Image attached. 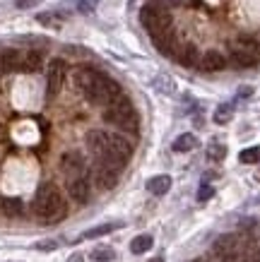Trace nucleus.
I'll return each instance as SVG.
<instances>
[{"mask_svg":"<svg viewBox=\"0 0 260 262\" xmlns=\"http://www.w3.org/2000/svg\"><path fill=\"white\" fill-rule=\"evenodd\" d=\"M147 262H162V257H154V260H147Z\"/></svg>","mask_w":260,"mask_h":262,"instance_id":"obj_33","label":"nucleus"},{"mask_svg":"<svg viewBox=\"0 0 260 262\" xmlns=\"http://www.w3.org/2000/svg\"><path fill=\"white\" fill-rule=\"evenodd\" d=\"M231 116H234V106L231 103H222V106H217V111H214V123L224 125V123L231 120Z\"/></svg>","mask_w":260,"mask_h":262,"instance_id":"obj_20","label":"nucleus"},{"mask_svg":"<svg viewBox=\"0 0 260 262\" xmlns=\"http://www.w3.org/2000/svg\"><path fill=\"white\" fill-rule=\"evenodd\" d=\"M0 209H3V214L10 216V219H19L24 214V202L19 198H5L0 202Z\"/></svg>","mask_w":260,"mask_h":262,"instance_id":"obj_12","label":"nucleus"},{"mask_svg":"<svg viewBox=\"0 0 260 262\" xmlns=\"http://www.w3.org/2000/svg\"><path fill=\"white\" fill-rule=\"evenodd\" d=\"M200 68L207 72H219L227 68V58L222 56L219 51H207L205 56L200 58Z\"/></svg>","mask_w":260,"mask_h":262,"instance_id":"obj_10","label":"nucleus"},{"mask_svg":"<svg viewBox=\"0 0 260 262\" xmlns=\"http://www.w3.org/2000/svg\"><path fill=\"white\" fill-rule=\"evenodd\" d=\"M61 168H63V173L68 176V178H77V176H85V157L79 154V151H68V154H63V159H61Z\"/></svg>","mask_w":260,"mask_h":262,"instance_id":"obj_7","label":"nucleus"},{"mask_svg":"<svg viewBox=\"0 0 260 262\" xmlns=\"http://www.w3.org/2000/svg\"><path fill=\"white\" fill-rule=\"evenodd\" d=\"M36 19H39L44 27H51V29H61V22H63V19L55 15V12H41Z\"/></svg>","mask_w":260,"mask_h":262,"instance_id":"obj_22","label":"nucleus"},{"mask_svg":"<svg viewBox=\"0 0 260 262\" xmlns=\"http://www.w3.org/2000/svg\"><path fill=\"white\" fill-rule=\"evenodd\" d=\"M0 68L3 72H17L22 70V53L17 48H5L0 53Z\"/></svg>","mask_w":260,"mask_h":262,"instance_id":"obj_9","label":"nucleus"},{"mask_svg":"<svg viewBox=\"0 0 260 262\" xmlns=\"http://www.w3.org/2000/svg\"><path fill=\"white\" fill-rule=\"evenodd\" d=\"M89 257H92V260H94V262H111V260H113V257H116V253H113L111 248L102 246V248H94Z\"/></svg>","mask_w":260,"mask_h":262,"instance_id":"obj_21","label":"nucleus"},{"mask_svg":"<svg viewBox=\"0 0 260 262\" xmlns=\"http://www.w3.org/2000/svg\"><path fill=\"white\" fill-rule=\"evenodd\" d=\"M212 250L222 262H241V243H238V236H234V233L219 236L214 241Z\"/></svg>","mask_w":260,"mask_h":262,"instance_id":"obj_6","label":"nucleus"},{"mask_svg":"<svg viewBox=\"0 0 260 262\" xmlns=\"http://www.w3.org/2000/svg\"><path fill=\"white\" fill-rule=\"evenodd\" d=\"M140 22H142V27L152 34V39L164 36V34H169V29H171V15L166 12L164 5H157V3L145 5V8L140 10Z\"/></svg>","mask_w":260,"mask_h":262,"instance_id":"obj_3","label":"nucleus"},{"mask_svg":"<svg viewBox=\"0 0 260 262\" xmlns=\"http://www.w3.org/2000/svg\"><path fill=\"white\" fill-rule=\"evenodd\" d=\"M82 94H85L92 103H102V106H106V103L113 101V99H116L118 94H123V92H121V87H118V82L116 80H111V77L102 75V72H96V77L82 89Z\"/></svg>","mask_w":260,"mask_h":262,"instance_id":"obj_4","label":"nucleus"},{"mask_svg":"<svg viewBox=\"0 0 260 262\" xmlns=\"http://www.w3.org/2000/svg\"><path fill=\"white\" fill-rule=\"evenodd\" d=\"M197 147V137L186 133V135H178L173 140V151H190Z\"/></svg>","mask_w":260,"mask_h":262,"instance_id":"obj_18","label":"nucleus"},{"mask_svg":"<svg viewBox=\"0 0 260 262\" xmlns=\"http://www.w3.org/2000/svg\"><path fill=\"white\" fill-rule=\"evenodd\" d=\"M253 94V89L251 87H244V89H238V96H251Z\"/></svg>","mask_w":260,"mask_h":262,"instance_id":"obj_31","label":"nucleus"},{"mask_svg":"<svg viewBox=\"0 0 260 262\" xmlns=\"http://www.w3.org/2000/svg\"><path fill=\"white\" fill-rule=\"evenodd\" d=\"M58 243L55 241H48V243H36V250H55Z\"/></svg>","mask_w":260,"mask_h":262,"instance_id":"obj_30","label":"nucleus"},{"mask_svg":"<svg viewBox=\"0 0 260 262\" xmlns=\"http://www.w3.org/2000/svg\"><path fill=\"white\" fill-rule=\"evenodd\" d=\"M169 188H171V178H169V176H154V178L147 181V190H150L152 195H166Z\"/></svg>","mask_w":260,"mask_h":262,"instance_id":"obj_17","label":"nucleus"},{"mask_svg":"<svg viewBox=\"0 0 260 262\" xmlns=\"http://www.w3.org/2000/svg\"><path fill=\"white\" fill-rule=\"evenodd\" d=\"M104 120L111 123V125H118L121 130H130V133H137V113H135L130 99L123 94H118L113 101L106 103V111H104Z\"/></svg>","mask_w":260,"mask_h":262,"instance_id":"obj_2","label":"nucleus"},{"mask_svg":"<svg viewBox=\"0 0 260 262\" xmlns=\"http://www.w3.org/2000/svg\"><path fill=\"white\" fill-rule=\"evenodd\" d=\"M0 72H3V68H0Z\"/></svg>","mask_w":260,"mask_h":262,"instance_id":"obj_35","label":"nucleus"},{"mask_svg":"<svg viewBox=\"0 0 260 262\" xmlns=\"http://www.w3.org/2000/svg\"><path fill=\"white\" fill-rule=\"evenodd\" d=\"M68 192H70V198L75 200V202H87L89 200V181H87L85 176H77V178H72L70 183H68Z\"/></svg>","mask_w":260,"mask_h":262,"instance_id":"obj_8","label":"nucleus"},{"mask_svg":"<svg viewBox=\"0 0 260 262\" xmlns=\"http://www.w3.org/2000/svg\"><path fill=\"white\" fill-rule=\"evenodd\" d=\"M96 8V0H77V10L82 15H89V12H94Z\"/></svg>","mask_w":260,"mask_h":262,"instance_id":"obj_27","label":"nucleus"},{"mask_svg":"<svg viewBox=\"0 0 260 262\" xmlns=\"http://www.w3.org/2000/svg\"><path fill=\"white\" fill-rule=\"evenodd\" d=\"M41 0H17V8L19 10H29V8H34V5H39Z\"/></svg>","mask_w":260,"mask_h":262,"instance_id":"obj_29","label":"nucleus"},{"mask_svg":"<svg viewBox=\"0 0 260 262\" xmlns=\"http://www.w3.org/2000/svg\"><path fill=\"white\" fill-rule=\"evenodd\" d=\"M195 60H197V53H195V48L193 46H188L181 56H178V63H183V65H193Z\"/></svg>","mask_w":260,"mask_h":262,"instance_id":"obj_26","label":"nucleus"},{"mask_svg":"<svg viewBox=\"0 0 260 262\" xmlns=\"http://www.w3.org/2000/svg\"><path fill=\"white\" fill-rule=\"evenodd\" d=\"M231 58H234V63H236L238 68H253V65L260 60L258 56H253L251 51H246V48H241V46H234Z\"/></svg>","mask_w":260,"mask_h":262,"instance_id":"obj_16","label":"nucleus"},{"mask_svg":"<svg viewBox=\"0 0 260 262\" xmlns=\"http://www.w3.org/2000/svg\"><path fill=\"white\" fill-rule=\"evenodd\" d=\"M207 157H210L212 161H222L224 157H227V147L219 144V142H212L210 147H207Z\"/></svg>","mask_w":260,"mask_h":262,"instance_id":"obj_24","label":"nucleus"},{"mask_svg":"<svg viewBox=\"0 0 260 262\" xmlns=\"http://www.w3.org/2000/svg\"><path fill=\"white\" fill-rule=\"evenodd\" d=\"M116 181H118V171H113V168L99 164V168H96V183H99V188L109 190V188L116 185Z\"/></svg>","mask_w":260,"mask_h":262,"instance_id":"obj_14","label":"nucleus"},{"mask_svg":"<svg viewBox=\"0 0 260 262\" xmlns=\"http://www.w3.org/2000/svg\"><path fill=\"white\" fill-rule=\"evenodd\" d=\"M65 72H68V65H65L63 58H53L48 63V75H46V96L48 99H55L63 89L65 82Z\"/></svg>","mask_w":260,"mask_h":262,"instance_id":"obj_5","label":"nucleus"},{"mask_svg":"<svg viewBox=\"0 0 260 262\" xmlns=\"http://www.w3.org/2000/svg\"><path fill=\"white\" fill-rule=\"evenodd\" d=\"M152 248V236H135L133 241H130V253L133 255H142V253H147Z\"/></svg>","mask_w":260,"mask_h":262,"instance_id":"obj_19","label":"nucleus"},{"mask_svg":"<svg viewBox=\"0 0 260 262\" xmlns=\"http://www.w3.org/2000/svg\"><path fill=\"white\" fill-rule=\"evenodd\" d=\"M123 224L121 222H111V224H102V226H94V229L85 231L82 236H79V241H92V238H99V236H106V233H111V231H118Z\"/></svg>","mask_w":260,"mask_h":262,"instance_id":"obj_15","label":"nucleus"},{"mask_svg":"<svg viewBox=\"0 0 260 262\" xmlns=\"http://www.w3.org/2000/svg\"><path fill=\"white\" fill-rule=\"evenodd\" d=\"M212 195H214V188H212V185H205V183H203V188L197 190V200H200V202H205V200H210Z\"/></svg>","mask_w":260,"mask_h":262,"instance_id":"obj_28","label":"nucleus"},{"mask_svg":"<svg viewBox=\"0 0 260 262\" xmlns=\"http://www.w3.org/2000/svg\"><path fill=\"white\" fill-rule=\"evenodd\" d=\"M41 65H44V53L32 48V51H27L22 53V70L24 72H39Z\"/></svg>","mask_w":260,"mask_h":262,"instance_id":"obj_11","label":"nucleus"},{"mask_svg":"<svg viewBox=\"0 0 260 262\" xmlns=\"http://www.w3.org/2000/svg\"><path fill=\"white\" fill-rule=\"evenodd\" d=\"M193 262H210V260H203V257H197V260H193Z\"/></svg>","mask_w":260,"mask_h":262,"instance_id":"obj_34","label":"nucleus"},{"mask_svg":"<svg viewBox=\"0 0 260 262\" xmlns=\"http://www.w3.org/2000/svg\"><path fill=\"white\" fill-rule=\"evenodd\" d=\"M238 161H241V164H258V161H260V147L244 149L241 154H238Z\"/></svg>","mask_w":260,"mask_h":262,"instance_id":"obj_23","label":"nucleus"},{"mask_svg":"<svg viewBox=\"0 0 260 262\" xmlns=\"http://www.w3.org/2000/svg\"><path fill=\"white\" fill-rule=\"evenodd\" d=\"M32 209H34V216H36L41 224L61 222L65 216V212H68L63 195H61V190L55 188L53 183H44L39 190H36Z\"/></svg>","mask_w":260,"mask_h":262,"instance_id":"obj_1","label":"nucleus"},{"mask_svg":"<svg viewBox=\"0 0 260 262\" xmlns=\"http://www.w3.org/2000/svg\"><path fill=\"white\" fill-rule=\"evenodd\" d=\"M157 89H159V92H164V94H173L176 84H173L171 77H164V75H159V77H157Z\"/></svg>","mask_w":260,"mask_h":262,"instance_id":"obj_25","label":"nucleus"},{"mask_svg":"<svg viewBox=\"0 0 260 262\" xmlns=\"http://www.w3.org/2000/svg\"><path fill=\"white\" fill-rule=\"evenodd\" d=\"M68 262H85V255L75 253V255H72V257H70V260H68Z\"/></svg>","mask_w":260,"mask_h":262,"instance_id":"obj_32","label":"nucleus"},{"mask_svg":"<svg viewBox=\"0 0 260 262\" xmlns=\"http://www.w3.org/2000/svg\"><path fill=\"white\" fill-rule=\"evenodd\" d=\"M111 149L118 154L121 159H130L133 157V144H130V140L123 135H111Z\"/></svg>","mask_w":260,"mask_h":262,"instance_id":"obj_13","label":"nucleus"}]
</instances>
